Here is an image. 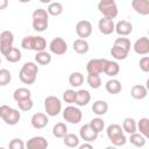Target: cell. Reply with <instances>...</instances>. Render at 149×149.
I'll list each match as a JSON object with an SVG mask.
<instances>
[{"mask_svg":"<svg viewBox=\"0 0 149 149\" xmlns=\"http://www.w3.org/2000/svg\"><path fill=\"white\" fill-rule=\"evenodd\" d=\"M76 33L79 38L86 40V37L91 36L92 34V23L87 20H80L76 24Z\"/></svg>","mask_w":149,"mask_h":149,"instance_id":"8","label":"cell"},{"mask_svg":"<svg viewBox=\"0 0 149 149\" xmlns=\"http://www.w3.org/2000/svg\"><path fill=\"white\" fill-rule=\"evenodd\" d=\"M78 149H93V147H92V144H91V143H87V142H85V143L80 144Z\"/></svg>","mask_w":149,"mask_h":149,"instance_id":"47","label":"cell"},{"mask_svg":"<svg viewBox=\"0 0 149 149\" xmlns=\"http://www.w3.org/2000/svg\"><path fill=\"white\" fill-rule=\"evenodd\" d=\"M120 72V65L118 64V62L115 61H108L106 62L105 69H104V73L108 77H115L118 73Z\"/></svg>","mask_w":149,"mask_h":149,"instance_id":"21","label":"cell"},{"mask_svg":"<svg viewBox=\"0 0 149 149\" xmlns=\"http://www.w3.org/2000/svg\"><path fill=\"white\" fill-rule=\"evenodd\" d=\"M33 21H48L49 20V14L45 9L43 8H37L33 12Z\"/></svg>","mask_w":149,"mask_h":149,"instance_id":"36","label":"cell"},{"mask_svg":"<svg viewBox=\"0 0 149 149\" xmlns=\"http://www.w3.org/2000/svg\"><path fill=\"white\" fill-rule=\"evenodd\" d=\"M72 48H73V50H74L77 54L84 55V54H86V52L88 51L90 44H88V42H87L86 40L77 38V40H74L73 43H72Z\"/></svg>","mask_w":149,"mask_h":149,"instance_id":"20","label":"cell"},{"mask_svg":"<svg viewBox=\"0 0 149 149\" xmlns=\"http://www.w3.org/2000/svg\"><path fill=\"white\" fill-rule=\"evenodd\" d=\"M114 31H116V34L119 36H121V37L128 36L133 31V24H132V22H129L127 20L118 21L115 23V26H114Z\"/></svg>","mask_w":149,"mask_h":149,"instance_id":"11","label":"cell"},{"mask_svg":"<svg viewBox=\"0 0 149 149\" xmlns=\"http://www.w3.org/2000/svg\"><path fill=\"white\" fill-rule=\"evenodd\" d=\"M88 125H90V127H91L97 134H99L100 132H102L104 128H105V121H104L101 118H93Z\"/></svg>","mask_w":149,"mask_h":149,"instance_id":"38","label":"cell"},{"mask_svg":"<svg viewBox=\"0 0 149 149\" xmlns=\"http://www.w3.org/2000/svg\"><path fill=\"white\" fill-rule=\"evenodd\" d=\"M121 128H122L123 132L128 133L129 135L130 134H134L137 130V128H136V121L133 118H126L123 120V122H122V127Z\"/></svg>","mask_w":149,"mask_h":149,"instance_id":"26","label":"cell"},{"mask_svg":"<svg viewBox=\"0 0 149 149\" xmlns=\"http://www.w3.org/2000/svg\"><path fill=\"white\" fill-rule=\"evenodd\" d=\"M111 55H112V57L114 58V59H116V61H123V59H126L127 58V56H128V51H126V50H123V49H121V48H119V47H115V45H113L112 48H111Z\"/></svg>","mask_w":149,"mask_h":149,"instance_id":"31","label":"cell"},{"mask_svg":"<svg viewBox=\"0 0 149 149\" xmlns=\"http://www.w3.org/2000/svg\"><path fill=\"white\" fill-rule=\"evenodd\" d=\"M91 100V94L87 90H79L76 92V101L74 104L79 107H83V106H86Z\"/></svg>","mask_w":149,"mask_h":149,"instance_id":"18","label":"cell"},{"mask_svg":"<svg viewBox=\"0 0 149 149\" xmlns=\"http://www.w3.org/2000/svg\"><path fill=\"white\" fill-rule=\"evenodd\" d=\"M31 44H33V36H26L21 41V47L26 50H31Z\"/></svg>","mask_w":149,"mask_h":149,"instance_id":"46","label":"cell"},{"mask_svg":"<svg viewBox=\"0 0 149 149\" xmlns=\"http://www.w3.org/2000/svg\"><path fill=\"white\" fill-rule=\"evenodd\" d=\"M14 43V35L9 30H3L0 34V52L5 56L12 48Z\"/></svg>","mask_w":149,"mask_h":149,"instance_id":"6","label":"cell"},{"mask_svg":"<svg viewBox=\"0 0 149 149\" xmlns=\"http://www.w3.org/2000/svg\"><path fill=\"white\" fill-rule=\"evenodd\" d=\"M113 45L119 47V48H121V49H123V50H126V51H128V52H129L130 47H132L130 41H129L127 37H118V38L114 41V44H113Z\"/></svg>","mask_w":149,"mask_h":149,"instance_id":"39","label":"cell"},{"mask_svg":"<svg viewBox=\"0 0 149 149\" xmlns=\"http://www.w3.org/2000/svg\"><path fill=\"white\" fill-rule=\"evenodd\" d=\"M136 128L140 130V134L144 136L146 139L149 137V119L148 118H142L140 121L136 123Z\"/></svg>","mask_w":149,"mask_h":149,"instance_id":"27","label":"cell"},{"mask_svg":"<svg viewBox=\"0 0 149 149\" xmlns=\"http://www.w3.org/2000/svg\"><path fill=\"white\" fill-rule=\"evenodd\" d=\"M86 81L88 84V86L93 90L95 88H99L101 86V78H100V74H87V78H86Z\"/></svg>","mask_w":149,"mask_h":149,"instance_id":"37","label":"cell"},{"mask_svg":"<svg viewBox=\"0 0 149 149\" xmlns=\"http://www.w3.org/2000/svg\"><path fill=\"white\" fill-rule=\"evenodd\" d=\"M69 83L73 87H79L84 83V76L81 72H72L69 77Z\"/></svg>","mask_w":149,"mask_h":149,"instance_id":"35","label":"cell"},{"mask_svg":"<svg viewBox=\"0 0 149 149\" xmlns=\"http://www.w3.org/2000/svg\"><path fill=\"white\" fill-rule=\"evenodd\" d=\"M1 119L5 121L6 125L15 126L16 123H19V121H20V119H21V113H20L17 109L10 107V109H9Z\"/></svg>","mask_w":149,"mask_h":149,"instance_id":"16","label":"cell"},{"mask_svg":"<svg viewBox=\"0 0 149 149\" xmlns=\"http://www.w3.org/2000/svg\"><path fill=\"white\" fill-rule=\"evenodd\" d=\"M26 144L21 139H13L9 144H8V149H24Z\"/></svg>","mask_w":149,"mask_h":149,"instance_id":"43","label":"cell"},{"mask_svg":"<svg viewBox=\"0 0 149 149\" xmlns=\"http://www.w3.org/2000/svg\"><path fill=\"white\" fill-rule=\"evenodd\" d=\"M105 88H106V91H107L109 94H118V93L121 92L122 85H121L120 80L112 78V79H109V80L105 84Z\"/></svg>","mask_w":149,"mask_h":149,"instance_id":"22","label":"cell"},{"mask_svg":"<svg viewBox=\"0 0 149 149\" xmlns=\"http://www.w3.org/2000/svg\"><path fill=\"white\" fill-rule=\"evenodd\" d=\"M0 64H1V58H0Z\"/></svg>","mask_w":149,"mask_h":149,"instance_id":"51","label":"cell"},{"mask_svg":"<svg viewBox=\"0 0 149 149\" xmlns=\"http://www.w3.org/2000/svg\"><path fill=\"white\" fill-rule=\"evenodd\" d=\"M107 59L106 58H93L90 59L86 64V71L88 74H100L104 72L105 65Z\"/></svg>","mask_w":149,"mask_h":149,"instance_id":"7","label":"cell"},{"mask_svg":"<svg viewBox=\"0 0 149 149\" xmlns=\"http://www.w3.org/2000/svg\"><path fill=\"white\" fill-rule=\"evenodd\" d=\"M35 62L37 64H40V65H48L51 62V55L49 52H47L45 50L44 51L36 52V55H35Z\"/></svg>","mask_w":149,"mask_h":149,"instance_id":"33","label":"cell"},{"mask_svg":"<svg viewBox=\"0 0 149 149\" xmlns=\"http://www.w3.org/2000/svg\"><path fill=\"white\" fill-rule=\"evenodd\" d=\"M49 49H50V52L58 55V56H62L68 51V44L62 37H55L50 42Z\"/></svg>","mask_w":149,"mask_h":149,"instance_id":"9","label":"cell"},{"mask_svg":"<svg viewBox=\"0 0 149 149\" xmlns=\"http://www.w3.org/2000/svg\"><path fill=\"white\" fill-rule=\"evenodd\" d=\"M30 123L35 129H42L49 123V118L44 113H35L30 119Z\"/></svg>","mask_w":149,"mask_h":149,"instance_id":"14","label":"cell"},{"mask_svg":"<svg viewBox=\"0 0 149 149\" xmlns=\"http://www.w3.org/2000/svg\"><path fill=\"white\" fill-rule=\"evenodd\" d=\"M47 48V42L44 40V37L42 36H33V44H31V50L40 52V51H44Z\"/></svg>","mask_w":149,"mask_h":149,"instance_id":"25","label":"cell"},{"mask_svg":"<svg viewBox=\"0 0 149 149\" xmlns=\"http://www.w3.org/2000/svg\"><path fill=\"white\" fill-rule=\"evenodd\" d=\"M105 149H118V147H115V146H108Z\"/></svg>","mask_w":149,"mask_h":149,"instance_id":"49","label":"cell"},{"mask_svg":"<svg viewBox=\"0 0 149 149\" xmlns=\"http://www.w3.org/2000/svg\"><path fill=\"white\" fill-rule=\"evenodd\" d=\"M37 73H38V66L34 62H27L22 65L19 72V78L23 84L31 85L35 83Z\"/></svg>","mask_w":149,"mask_h":149,"instance_id":"1","label":"cell"},{"mask_svg":"<svg viewBox=\"0 0 149 149\" xmlns=\"http://www.w3.org/2000/svg\"><path fill=\"white\" fill-rule=\"evenodd\" d=\"M12 80V73L7 69H0V86H6Z\"/></svg>","mask_w":149,"mask_h":149,"instance_id":"40","label":"cell"},{"mask_svg":"<svg viewBox=\"0 0 149 149\" xmlns=\"http://www.w3.org/2000/svg\"><path fill=\"white\" fill-rule=\"evenodd\" d=\"M79 136H80L81 140H84L87 143L94 142L98 139V134L90 127L88 123H85V125H83L80 127V129H79Z\"/></svg>","mask_w":149,"mask_h":149,"instance_id":"10","label":"cell"},{"mask_svg":"<svg viewBox=\"0 0 149 149\" xmlns=\"http://www.w3.org/2000/svg\"><path fill=\"white\" fill-rule=\"evenodd\" d=\"M16 104H17V106H19V109H21V111H23V112L30 111V109L33 108V106H34V102H33L31 98H30V99H26V100L17 101Z\"/></svg>","mask_w":149,"mask_h":149,"instance_id":"42","label":"cell"},{"mask_svg":"<svg viewBox=\"0 0 149 149\" xmlns=\"http://www.w3.org/2000/svg\"><path fill=\"white\" fill-rule=\"evenodd\" d=\"M49 146L48 141L43 136H33L26 143L27 149H47Z\"/></svg>","mask_w":149,"mask_h":149,"instance_id":"13","label":"cell"},{"mask_svg":"<svg viewBox=\"0 0 149 149\" xmlns=\"http://www.w3.org/2000/svg\"><path fill=\"white\" fill-rule=\"evenodd\" d=\"M63 100L68 104H74L76 101V91L74 90H65L63 92Z\"/></svg>","mask_w":149,"mask_h":149,"instance_id":"41","label":"cell"},{"mask_svg":"<svg viewBox=\"0 0 149 149\" xmlns=\"http://www.w3.org/2000/svg\"><path fill=\"white\" fill-rule=\"evenodd\" d=\"M21 57H22L21 51H20L17 48H15V47H13V48L5 55V58H6L9 63H16V62H19V61L21 59Z\"/></svg>","mask_w":149,"mask_h":149,"instance_id":"32","label":"cell"},{"mask_svg":"<svg viewBox=\"0 0 149 149\" xmlns=\"http://www.w3.org/2000/svg\"><path fill=\"white\" fill-rule=\"evenodd\" d=\"M114 21L112 19H107V17H101L98 22V28L99 31L104 35H111L114 31Z\"/></svg>","mask_w":149,"mask_h":149,"instance_id":"15","label":"cell"},{"mask_svg":"<svg viewBox=\"0 0 149 149\" xmlns=\"http://www.w3.org/2000/svg\"><path fill=\"white\" fill-rule=\"evenodd\" d=\"M130 5L137 14L140 15L149 14V1L148 0H133Z\"/></svg>","mask_w":149,"mask_h":149,"instance_id":"17","label":"cell"},{"mask_svg":"<svg viewBox=\"0 0 149 149\" xmlns=\"http://www.w3.org/2000/svg\"><path fill=\"white\" fill-rule=\"evenodd\" d=\"M106 134L109 141L112 142V146L115 147H121L127 143V137L123 134V130L120 125L118 123H112L106 128Z\"/></svg>","mask_w":149,"mask_h":149,"instance_id":"2","label":"cell"},{"mask_svg":"<svg viewBox=\"0 0 149 149\" xmlns=\"http://www.w3.org/2000/svg\"><path fill=\"white\" fill-rule=\"evenodd\" d=\"M44 109L47 115L49 116H57L62 111V102L61 99L55 95H49L44 99Z\"/></svg>","mask_w":149,"mask_h":149,"instance_id":"4","label":"cell"},{"mask_svg":"<svg viewBox=\"0 0 149 149\" xmlns=\"http://www.w3.org/2000/svg\"><path fill=\"white\" fill-rule=\"evenodd\" d=\"M7 6H8V1L7 0H0V10L5 9Z\"/></svg>","mask_w":149,"mask_h":149,"instance_id":"48","label":"cell"},{"mask_svg":"<svg viewBox=\"0 0 149 149\" xmlns=\"http://www.w3.org/2000/svg\"><path fill=\"white\" fill-rule=\"evenodd\" d=\"M63 141H64V144L69 148H76L79 146V137L72 133H68L63 137Z\"/></svg>","mask_w":149,"mask_h":149,"instance_id":"34","label":"cell"},{"mask_svg":"<svg viewBox=\"0 0 149 149\" xmlns=\"http://www.w3.org/2000/svg\"><path fill=\"white\" fill-rule=\"evenodd\" d=\"M30 98H31V92H30V90H28L26 87H19L13 93V99L16 102L17 101H21V100L30 99Z\"/></svg>","mask_w":149,"mask_h":149,"instance_id":"24","label":"cell"},{"mask_svg":"<svg viewBox=\"0 0 149 149\" xmlns=\"http://www.w3.org/2000/svg\"><path fill=\"white\" fill-rule=\"evenodd\" d=\"M92 111L95 115L100 116V115H104L107 113L108 111V104L105 101V100H97L93 102L92 105Z\"/></svg>","mask_w":149,"mask_h":149,"instance_id":"23","label":"cell"},{"mask_svg":"<svg viewBox=\"0 0 149 149\" xmlns=\"http://www.w3.org/2000/svg\"><path fill=\"white\" fill-rule=\"evenodd\" d=\"M140 69L143 71V72H149V57L148 56H143L141 59H140Z\"/></svg>","mask_w":149,"mask_h":149,"instance_id":"45","label":"cell"},{"mask_svg":"<svg viewBox=\"0 0 149 149\" xmlns=\"http://www.w3.org/2000/svg\"><path fill=\"white\" fill-rule=\"evenodd\" d=\"M98 9L104 15V17L112 19V20L115 19L118 16V13H119L118 6H116L114 0H101V1H99Z\"/></svg>","mask_w":149,"mask_h":149,"instance_id":"3","label":"cell"},{"mask_svg":"<svg viewBox=\"0 0 149 149\" xmlns=\"http://www.w3.org/2000/svg\"><path fill=\"white\" fill-rule=\"evenodd\" d=\"M63 118L65 121L70 122V123H73V125H77L81 121V118H83V113L81 111L76 107V106H68L64 108L63 111Z\"/></svg>","mask_w":149,"mask_h":149,"instance_id":"5","label":"cell"},{"mask_svg":"<svg viewBox=\"0 0 149 149\" xmlns=\"http://www.w3.org/2000/svg\"><path fill=\"white\" fill-rule=\"evenodd\" d=\"M48 24H49V21H33V28L40 33L47 30Z\"/></svg>","mask_w":149,"mask_h":149,"instance_id":"44","label":"cell"},{"mask_svg":"<svg viewBox=\"0 0 149 149\" xmlns=\"http://www.w3.org/2000/svg\"><path fill=\"white\" fill-rule=\"evenodd\" d=\"M52 134H54V136H56L58 139H63L68 134V127H66V125L64 122H57L52 127Z\"/></svg>","mask_w":149,"mask_h":149,"instance_id":"29","label":"cell"},{"mask_svg":"<svg viewBox=\"0 0 149 149\" xmlns=\"http://www.w3.org/2000/svg\"><path fill=\"white\" fill-rule=\"evenodd\" d=\"M147 94H148L147 87H146L144 85H141V84L134 85V86L132 87V90H130V95H132L134 99H136V100H142V99H144V98L147 97Z\"/></svg>","mask_w":149,"mask_h":149,"instance_id":"19","label":"cell"},{"mask_svg":"<svg viewBox=\"0 0 149 149\" xmlns=\"http://www.w3.org/2000/svg\"><path fill=\"white\" fill-rule=\"evenodd\" d=\"M47 12L49 15L51 16H58L63 13V5L58 1H54V2H50L48 8H47Z\"/></svg>","mask_w":149,"mask_h":149,"instance_id":"28","label":"cell"},{"mask_svg":"<svg viewBox=\"0 0 149 149\" xmlns=\"http://www.w3.org/2000/svg\"><path fill=\"white\" fill-rule=\"evenodd\" d=\"M128 140H129V142H130L133 146L139 147V148L144 147V146H146V142H147V139H146L144 136H142L140 133H134V134H130Z\"/></svg>","mask_w":149,"mask_h":149,"instance_id":"30","label":"cell"},{"mask_svg":"<svg viewBox=\"0 0 149 149\" xmlns=\"http://www.w3.org/2000/svg\"><path fill=\"white\" fill-rule=\"evenodd\" d=\"M134 51L137 55H142L146 56L149 54V38L147 36H142L140 38H137L133 45Z\"/></svg>","mask_w":149,"mask_h":149,"instance_id":"12","label":"cell"},{"mask_svg":"<svg viewBox=\"0 0 149 149\" xmlns=\"http://www.w3.org/2000/svg\"><path fill=\"white\" fill-rule=\"evenodd\" d=\"M0 149H6V148H3V147H0Z\"/></svg>","mask_w":149,"mask_h":149,"instance_id":"50","label":"cell"}]
</instances>
